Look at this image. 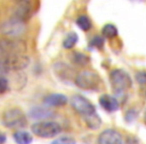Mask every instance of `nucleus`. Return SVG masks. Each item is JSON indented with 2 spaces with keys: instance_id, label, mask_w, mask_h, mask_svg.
I'll list each match as a JSON object with an SVG mask.
<instances>
[{
  "instance_id": "obj_1",
  "label": "nucleus",
  "mask_w": 146,
  "mask_h": 144,
  "mask_svg": "<svg viewBox=\"0 0 146 144\" xmlns=\"http://www.w3.org/2000/svg\"><path fill=\"white\" fill-rule=\"evenodd\" d=\"M29 57L25 53L1 54V70L2 74L8 71H19L28 66Z\"/></svg>"
},
{
  "instance_id": "obj_2",
  "label": "nucleus",
  "mask_w": 146,
  "mask_h": 144,
  "mask_svg": "<svg viewBox=\"0 0 146 144\" xmlns=\"http://www.w3.org/2000/svg\"><path fill=\"white\" fill-rule=\"evenodd\" d=\"M76 86L83 90H97L101 84V77L99 74L93 70L80 71L74 79Z\"/></svg>"
},
{
  "instance_id": "obj_3",
  "label": "nucleus",
  "mask_w": 146,
  "mask_h": 144,
  "mask_svg": "<svg viewBox=\"0 0 146 144\" xmlns=\"http://www.w3.org/2000/svg\"><path fill=\"white\" fill-rule=\"evenodd\" d=\"M110 82L114 92L117 95H123L132 86V79L123 69H113L110 72Z\"/></svg>"
},
{
  "instance_id": "obj_4",
  "label": "nucleus",
  "mask_w": 146,
  "mask_h": 144,
  "mask_svg": "<svg viewBox=\"0 0 146 144\" xmlns=\"http://www.w3.org/2000/svg\"><path fill=\"white\" fill-rule=\"evenodd\" d=\"M2 124L8 128H23L27 125V117L20 108L11 107L3 112Z\"/></svg>"
},
{
  "instance_id": "obj_5",
  "label": "nucleus",
  "mask_w": 146,
  "mask_h": 144,
  "mask_svg": "<svg viewBox=\"0 0 146 144\" xmlns=\"http://www.w3.org/2000/svg\"><path fill=\"white\" fill-rule=\"evenodd\" d=\"M26 31V22L20 19L10 17L1 24V32L4 36L10 39H17Z\"/></svg>"
},
{
  "instance_id": "obj_6",
  "label": "nucleus",
  "mask_w": 146,
  "mask_h": 144,
  "mask_svg": "<svg viewBox=\"0 0 146 144\" xmlns=\"http://www.w3.org/2000/svg\"><path fill=\"white\" fill-rule=\"evenodd\" d=\"M33 134L41 138H52L61 132L62 128L54 121H39L31 126Z\"/></svg>"
},
{
  "instance_id": "obj_7",
  "label": "nucleus",
  "mask_w": 146,
  "mask_h": 144,
  "mask_svg": "<svg viewBox=\"0 0 146 144\" xmlns=\"http://www.w3.org/2000/svg\"><path fill=\"white\" fill-rule=\"evenodd\" d=\"M70 104L73 109L78 114H80L84 119L96 114V108L92 104V102L84 96L79 95V94L73 95L71 97Z\"/></svg>"
},
{
  "instance_id": "obj_8",
  "label": "nucleus",
  "mask_w": 146,
  "mask_h": 144,
  "mask_svg": "<svg viewBox=\"0 0 146 144\" xmlns=\"http://www.w3.org/2000/svg\"><path fill=\"white\" fill-rule=\"evenodd\" d=\"M36 11L35 3L32 1H18L15 3L12 11V17L26 22Z\"/></svg>"
},
{
  "instance_id": "obj_9",
  "label": "nucleus",
  "mask_w": 146,
  "mask_h": 144,
  "mask_svg": "<svg viewBox=\"0 0 146 144\" xmlns=\"http://www.w3.org/2000/svg\"><path fill=\"white\" fill-rule=\"evenodd\" d=\"M26 45L20 39H2L1 40V54H12V53H24Z\"/></svg>"
},
{
  "instance_id": "obj_10",
  "label": "nucleus",
  "mask_w": 146,
  "mask_h": 144,
  "mask_svg": "<svg viewBox=\"0 0 146 144\" xmlns=\"http://www.w3.org/2000/svg\"><path fill=\"white\" fill-rule=\"evenodd\" d=\"M97 142L98 144H123V137L117 130L106 129L98 136Z\"/></svg>"
},
{
  "instance_id": "obj_11",
  "label": "nucleus",
  "mask_w": 146,
  "mask_h": 144,
  "mask_svg": "<svg viewBox=\"0 0 146 144\" xmlns=\"http://www.w3.org/2000/svg\"><path fill=\"white\" fill-rule=\"evenodd\" d=\"M99 104L107 112H114L117 111L120 108V103L114 96L110 94H103L99 97Z\"/></svg>"
},
{
  "instance_id": "obj_12",
  "label": "nucleus",
  "mask_w": 146,
  "mask_h": 144,
  "mask_svg": "<svg viewBox=\"0 0 146 144\" xmlns=\"http://www.w3.org/2000/svg\"><path fill=\"white\" fill-rule=\"evenodd\" d=\"M44 104L47 106H52V107H60L68 102V98L66 95L62 93H51L49 95L45 96L43 99Z\"/></svg>"
},
{
  "instance_id": "obj_13",
  "label": "nucleus",
  "mask_w": 146,
  "mask_h": 144,
  "mask_svg": "<svg viewBox=\"0 0 146 144\" xmlns=\"http://www.w3.org/2000/svg\"><path fill=\"white\" fill-rule=\"evenodd\" d=\"M29 115L31 118H34V119H46L53 115V111L45 107L37 106V107H33L29 111Z\"/></svg>"
},
{
  "instance_id": "obj_14",
  "label": "nucleus",
  "mask_w": 146,
  "mask_h": 144,
  "mask_svg": "<svg viewBox=\"0 0 146 144\" xmlns=\"http://www.w3.org/2000/svg\"><path fill=\"white\" fill-rule=\"evenodd\" d=\"M13 139L17 144H30L33 141V137L29 132L25 130H18L13 134Z\"/></svg>"
},
{
  "instance_id": "obj_15",
  "label": "nucleus",
  "mask_w": 146,
  "mask_h": 144,
  "mask_svg": "<svg viewBox=\"0 0 146 144\" xmlns=\"http://www.w3.org/2000/svg\"><path fill=\"white\" fill-rule=\"evenodd\" d=\"M54 70H55V73H57V75L60 76L62 79L70 78L71 75H72V70L65 63H60V62L55 63Z\"/></svg>"
},
{
  "instance_id": "obj_16",
  "label": "nucleus",
  "mask_w": 146,
  "mask_h": 144,
  "mask_svg": "<svg viewBox=\"0 0 146 144\" xmlns=\"http://www.w3.org/2000/svg\"><path fill=\"white\" fill-rule=\"evenodd\" d=\"M71 61L78 66H85L89 62V57L83 52L80 51H74L71 54Z\"/></svg>"
},
{
  "instance_id": "obj_17",
  "label": "nucleus",
  "mask_w": 146,
  "mask_h": 144,
  "mask_svg": "<svg viewBox=\"0 0 146 144\" xmlns=\"http://www.w3.org/2000/svg\"><path fill=\"white\" fill-rule=\"evenodd\" d=\"M101 32H102V36L103 37L108 38V39H113L117 36L118 29H117V27L114 24H112V23H107V24H105L102 27Z\"/></svg>"
},
{
  "instance_id": "obj_18",
  "label": "nucleus",
  "mask_w": 146,
  "mask_h": 144,
  "mask_svg": "<svg viewBox=\"0 0 146 144\" xmlns=\"http://www.w3.org/2000/svg\"><path fill=\"white\" fill-rule=\"evenodd\" d=\"M76 24H77V26L83 31L90 30L92 27L91 19L85 14L79 15V16L77 17V19H76Z\"/></svg>"
},
{
  "instance_id": "obj_19",
  "label": "nucleus",
  "mask_w": 146,
  "mask_h": 144,
  "mask_svg": "<svg viewBox=\"0 0 146 144\" xmlns=\"http://www.w3.org/2000/svg\"><path fill=\"white\" fill-rule=\"evenodd\" d=\"M78 41V35L77 33L75 32H69L68 34L66 35V37L64 38V40H63V47H64L65 49H67V50H69V49H72L73 47L75 46V44L77 43Z\"/></svg>"
},
{
  "instance_id": "obj_20",
  "label": "nucleus",
  "mask_w": 146,
  "mask_h": 144,
  "mask_svg": "<svg viewBox=\"0 0 146 144\" xmlns=\"http://www.w3.org/2000/svg\"><path fill=\"white\" fill-rule=\"evenodd\" d=\"M84 120H85L86 124L90 129H98L101 125V118L99 117L97 113L90 116V117L85 118Z\"/></svg>"
},
{
  "instance_id": "obj_21",
  "label": "nucleus",
  "mask_w": 146,
  "mask_h": 144,
  "mask_svg": "<svg viewBox=\"0 0 146 144\" xmlns=\"http://www.w3.org/2000/svg\"><path fill=\"white\" fill-rule=\"evenodd\" d=\"M104 45V37L101 35H95L94 37H92V39L90 40V46L95 47L98 49H102Z\"/></svg>"
},
{
  "instance_id": "obj_22",
  "label": "nucleus",
  "mask_w": 146,
  "mask_h": 144,
  "mask_svg": "<svg viewBox=\"0 0 146 144\" xmlns=\"http://www.w3.org/2000/svg\"><path fill=\"white\" fill-rule=\"evenodd\" d=\"M51 144H76V140L69 136H62L54 139Z\"/></svg>"
},
{
  "instance_id": "obj_23",
  "label": "nucleus",
  "mask_w": 146,
  "mask_h": 144,
  "mask_svg": "<svg viewBox=\"0 0 146 144\" xmlns=\"http://www.w3.org/2000/svg\"><path fill=\"white\" fill-rule=\"evenodd\" d=\"M8 89H9V81L4 75H2L1 76V89H0V93L3 95Z\"/></svg>"
},
{
  "instance_id": "obj_24",
  "label": "nucleus",
  "mask_w": 146,
  "mask_h": 144,
  "mask_svg": "<svg viewBox=\"0 0 146 144\" xmlns=\"http://www.w3.org/2000/svg\"><path fill=\"white\" fill-rule=\"evenodd\" d=\"M135 78L138 83L146 84V71H138L135 74Z\"/></svg>"
},
{
  "instance_id": "obj_25",
  "label": "nucleus",
  "mask_w": 146,
  "mask_h": 144,
  "mask_svg": "<svg viewBox=\"0 0 146 144\" xmlns=\"http://www.w3.org/2000/svg\"><path fill=\"white\" fill-rule=\"evenodd\" d=\"M127 144H139V143H138V141H137L136 138L129 136V137L127 138Z\"/></svg>"
},
{
  "instance_id": "obj_26",
  "label": "nucleus",
  "mask_w": 146,
  "mask_h": 144,
  "mask_svg": "<svg viewBox=\"0 0 146 144\" xmlns=\"http://www.w3.org/2000/svg\"><path fill=\"white\" fill-rule=\"evenodd\" d=\"M4 142H5V135L4 133H2L1 134V144H4Z\"/></svg>"
},
{
  "instance_id": "obj_27",
  "label": "nucleus",
  "mask_w": 146,
  "mask_h": 144,
  "mask_svg": "<svg viewBox=\"0 0 146 144\" xmlns=\"http://www.w3.org/2000/svg\"><path fill=\"white\" fill-rule=\"evenodd\" d=\"M144 118H145V120H146V111H145V113H144Z\"/></svg>"
},
{
  "instance_id": "obj_28",
  "label": "nucleus",
  "mask_w": 146,
  "mask_h": 144,
  "mask_svg": "<svg viewBox=\"0 0 146 144\" xmlns=\"http://www.w3.org/2000/svg\"><path fill=\"white\" fill-rule=\"evenodd\" d=\"M145 96H146V91H145Z\"/></svg>"
}]
</instances>
